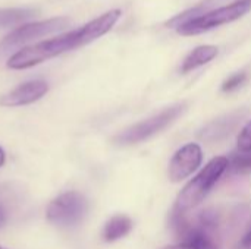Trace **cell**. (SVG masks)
Returning a JSON list of instances; mask_svg holds the SVG:
<instances>
[{
  "mask_svg": "<svg viewBox=\"0 0 251 249\" xmlns=\"http://www.w3.org/2000/svg\"><path fill=\"white\" fill-rule=\"evenodd\" d=\"M82 38L79 29L65 32L59 37L37 43L34 45H26L12 54L7 60V68L10 69H26L35 65H40L49 59H53L65 51L75 50L82 47Z\"/></svg>",
  "mask_w": 251,
  "mask_h": 249,
  "instance_id": "obj_1",
  "label": "cell"
},
{
  "mask_svg": "<svg viewBox=\"0 0 251 249\" xmlns=\"http://www.w3.org/2000/svg\"><path fill=\"white\" fill-rule=\"evenodd\" d=\"M226 170H228L226 157L212 158L201 169V172L194 179H191L179 192L175 204V210L181 213H187L196 208L197 205H200Z\"/></svg>",
  "mask_w": 251,
  "mask_h": 249,
  "instance_id": "obj_2",
  "label": "cell"
},
{
  "mask_svg": "<svg viewBox=\"0 0 251 249\" xmlns=\"http://www.w3.org/2000/svg\"><path fill=\"white\" fill-rule=\"evenodd\" d=\"M251 10V0H235L229 4L212 9L191 21L181 23L176 31L181 35H196L206 32L209 29L218 28L221 25L234 22Z\"/></svg>",
  "mask_w": 251,
  "mask_h": 249,
  "instance_id": "obj_3",
  "label": "cell"
},
{
  "mask_svg": "<svg viewBox=\"0 0 251 249\" xmlns=\"http://www.w3.org/2000/svg\"><path fill=\"white\" fill-rule=\"evenodd\" d=\"M184 110H185V103L168 107L159 114H154L143 122H138L126 128L125 131L118 134L113 141L118 145H132V144L143 142L154 136L156 134L162 132L165 128H168L172 122H175L184 113Z\"/></svg>",
  "mask_w": 251,
  "mask_h": 249,
  "instance_id": "obj_4",
  "label": "cell"
},
{
  "mask_svg": "<svg viewBox=\"0 0 251 249\" xmlns=\"http://www.w3.org/2000/svg\"><path fill=\"white\" fill-rule=\"evenodd\" d=\"M87 211V198L76 191H69L60 194L49 204L47 220L60 227H72L84 220Z\"/></svg>",
  "mask_w": 251,
  "mask_h": 249,
  "instance_id": "obj_5",
  "label": "cell"
},
{
  "mask_svg": "<svg viewBox=\"0 0 251 249\" xmlns=\"http://www.w3.org/2000/svg\"><path fill=\"white\" fill-rule=\"evenodd\" d=\"M68 19L65 18H51L47 21H38V22H26L16 29L10 31L1 41L0 48L7 50L18 45H22L28 41L41 38L44 35L53 34L56 31H62L68 26Z\"/></svg>",
  "mask_w": 251,
  "mask_h": 249,
  "instance_id": "obj_6",
  "label": "cell"
},
{
  "mask_svg": "<svg viewBox=\"0 0 251 249\" xmlns=\"http://www.w3.org/2000/svg\"><path fill=\"white\" fill-rule=\"evenodd\" d=\"M203 161V151L199 144H187L179 148L169 163V179L172 182H181L193 175Z\"/></svg>",
  "mask_w": 251,
  "mask_h": 249,
  "instance_id": "obj_7",
  "label": "cell"
},
{
  "mask_svg": "<svg viewBox=\"0 0 251 249\" xmlns=\"http://www.w3.org/2000/svg\"><path fill=\"white\" fill-rule=\"evenodd\" d=\"M49 91V84L43 79H34L24 82L13 88L12 91L6 92L0 97V106L4 107H18L26 106L37 100H40Z\"/></svg>",
  "mask_w": 251,
  "mask_h": 249,
  "instance_id": "obj_8",
  "label": "cell"
},
{
  "mask_svg": "<svg viewBox=\"0 0 251 249\" xmlns=\"http://www.w3.org/2000/svg\"><path fill=\"white\" fill-rule=\"evenodd\" d=\"M244 114H246V112H235V113L225 114L219 119H215L199 134V136L209 142L221 141L225 136H228L238 126V123L243 120Z\"/></svg>",
  "mask_w": 251,
  "mask_h": 249,
  "instance_id": "obj_9",
  "label": "cell"
},
{
  "mask_svg": "<svg viewBox=\"0 0 251 249\" xmlns=\"http://www.w3.org/2000/svg\"><path fill=\"white\" fill-rule=\"evenodd\" d=\"M218 56V47L215 45H200L197 48H194L182 62L181 66V72L182 73H188L209 62H212L215 57Z\"/></svg>",
  "mask_w": 251,
  "mask_h": 249,
  "instance_id": "obj_10",
  "label": "cell"
},
{
  "mask_svg": "<svg viewBox=\"0 0 251 249\" xmlns=\"http://www.w3.org/2000/svg\"><path fill=\"white\" fill-rule=\"evenodd\" d=\"M132 230V220L125 214L113 216L103 229V239L106 242H115L126 236Z\"/></svg>",
  "mask_w": 251,
  "mask_h": 249,
  "instance_id": "obj_11",
  "label": "cell"
},
{
  "mask_svg": "<svg viewBox=\"0 0 251 249\" xmlns=\"http://www.w3.org/2000/svg\"><path fill=\"white\" fill-rule=\"evenodd\" d=\"M40 15L38 9L32 7H16V9H0V28H9L19 25Z\"/></svg>",
  "mask_w": 251,
  "mask_h": 249,
  "instance_id": "obj_12",
  "label": "cell"
},
{
  "mask_svg": "<svg viewBox=\"0 0 251 249\" xmlns=\"http://www.w3.org/2000/svg\"><path fill=\"white\" fill-rule=\"evenodd\" d=\"M162 249H218V245H216L213 236L200 235V236L191 238L188 241L179 242L176 245L165 247V248Z\"/></svg>",
  "mask_w": 251,
  "mask_h": 249,
  "instance_id": "obj_13",
  "label": "cell"
},
{
  "mask_svg": "<svg viewBox=\"0 0 251 249\" xmlns=\"http://www.w3.org/2000/svg\"><path fill=\"white\" fill-rule=\"evenodd\" d=\"M228 169L235 175L251 173V153H232V156L228 158Z\"/></svg>",
  "mask_w": 251,
  "mask_h": 249,
  "instance_id": "obj_14",
  "label": "cell"
},
{
  "mask_svg": "<svg viewBox=\"0 0 251 249\" xmlns=\"http://www.w3.org/2000/svg\"><path fill=\"white\" fill-rule=\"evenodd\" d=\"M249 75L247 72H238V73H234L231 75L224 84H222V91L224 92H232L235 90H238L240 87H243L247 81Z\"/></svg>",
  "mask_w": 251,
  "mask_h": 249,
  "instance_id": "obj_15",
  "label": "cell"
},
{
  "mask_svg": "<svg viewBox=\"0 0 251 249\" xmlns=\"http://www.w3.org/2000/svg\"><path fill=\"white\" fill-rule=\"evenodd\" d=\"M237 145L240 151L251 153V120L240 131L237 138Z\"/></svg>",
  "mask_w": 251,
  "mask_h": 249,
  "instance_id": "obj_16",
  "label": "cell"
},
{
  "mask_svg": "<svg viewBox=\"0 0 251 249\" xmlns=\"http://www.w3.org/2000/svg\"><path fill=\"white\" fill-rule=\"evenodd\" d=\"M235 249H251V227L250 230L243 236V239L238 242V245H237Z\"/></svg>",
  "mask_w": 251,
  "mask_h": 249,
  "instance_id": "obj_17",
  "label": "cell"
},
{
  "mask_svg": "<svg viewBox=\"0 0 251 249\" xmlns=\"http://www.w3.org/2000/svg\"><path fill=\"white\" fill-rule=\"evenodd\" d=\"M7 222V211L6 208L3 207V204L0 203V227H3Z\"/></svg>",
  "mask_w": 251,
  "mask_h": 249,
  "instance_id": "obj_18",
  "label": "cell"
},
{
  "mask_svg": "<svg viewBox=\"0 0 251 249\" xmlns=\"http://www.w3.org/2000/svg\"><path fill=\"white\" fill-rule=\"evenodd\" d=\"M4 160H6V154H4V151H3V148L0 147V167L4 164Z\"/></svg>",
  "mask_w": 251,
  "mask_h": 249,
  "instance_id": "obj_19",
  "label": "cell"
},
{
  "mask_svg": "<svg viewBox=\"0 0 251 249\" xmlns=\"http://www.w3.org/2000/svg\"><path fill=\"white\" fill-rule=\"evenodd\" d=\"M0 249H4V248H1V247H0Z\"/></svg>",
  "mask_w": 251,
  "mask_h": 249,
  "instance_id": "obj_20",
  "label": "cell"
}]
</instances>
